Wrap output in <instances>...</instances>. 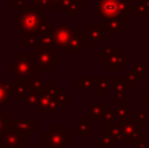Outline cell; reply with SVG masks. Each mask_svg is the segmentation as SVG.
<instances>
[{
    "instance_id": "cell-1",
    "label": "cell",
    "mask_w": 149,
    "mask_h": 148,
    "mask_svg": "<svg viewBox=\"0 0 149 148\" xmlns=\"http://www.w3.org/2000/svg\"><path fill=\"white\" fill-rule=\"evenodd\" d=\"M123 4L120 0H101L98 3V10L105 16H116L120 13Z\"/></svg>"
}]
</instances>
